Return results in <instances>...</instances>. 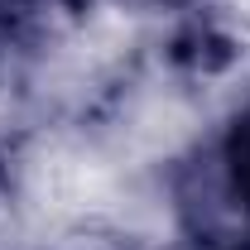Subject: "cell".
<instances>
[{"instance_id": "obj_1", "label": "cell", "mask_w": 250, "mask_h": 250, "mask_svg": "<svg viewBox=\"0 0 250 250\" xmlns=\"http://www.w3.org/2000/svg\"><path fill=\"white\" fill-rule=\"evenodd\" d=\"M226 178H231V188L241 192V202L250 207V106L241 111V121H236V130H231V145H226Z\"/></svg>"}]
</instances>
